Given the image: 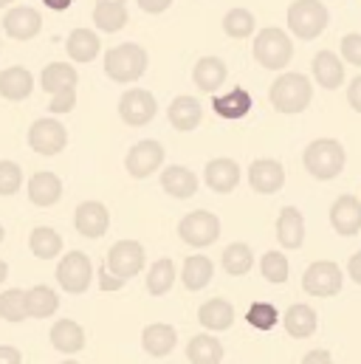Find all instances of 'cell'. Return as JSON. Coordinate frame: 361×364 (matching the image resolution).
Masks as SVG:
<instances>
[{"mask_svg": "<svg viewBox=\"0 0 361 364\" xmlns=\"http://www.w3.org/2000/svg\"><path fill=\"white\" fill-rule=\"evenodd\" d=\"M305 170L316 178V181H330L345 170L347 153L336 139H316L305 147Z\"/></svg>", "mask_w": 361, "mask_h": 364, "instance_id": "obj_1", "label": "cell"}, {"mask_svg": "<svg viewBox=\"0 0 361 364\" xmlns=\"http://www.w3.org/2000/svg\"><path fill=\"white\" fill-rule=\"evenodd\" d=\"M271 107L279 110V113H302L311 99H313V85L305 74H279L274 80L269 91Z\"/></svg>", "mask_w": 361, "mask_h": 364, "instance_id": "obj_2", "label": "cell"}, {"mask_svg": "<svg viewBox=\"0 0 361 364\" xmlns=\"http://www.w3.org/2000/svg\"><path fill=\"white\" fill-rule=\"evenodd\" d=\"M147 71V51L139 43H122L116 48H107L104 54V74L113 82H136Z\"/></svg>", "mask_w": 361, "mask_h": 364, "instance_id": "obj_3", "label": "cell"}, {"mask_svg": "<svg viewBox=\"0 0 361 364\" xmlns=\"http://www.w3.org/2000/svg\"><path fill=\"white\" fill-rule=\"evenodd\" d=\"M254 60L263 68H269V71H282L293 60L291 37L282 28H276V26H269V28L257 31V37H254Z\"/></svg>", "mask_w": 361, "mask_h": 364, "instance_id": "obj_4", "label": "cell"}, {"mask_svg": "<svg viewBox=\"0 0 361 364\" xmlns=\"http://www.w3.org/2000/svg\"><path fill=\"white\" fill-rule=\"evenodd\" d=\"M328 9L319 0H296L288 6V28L299 40H316L328 28Z\"/></svg>", "mask_w": 361, "mask_h": 364, "instance_id": "obj_5", "label": "cell"}, {"mask_svg": "<svg viewBox=\"0 0 361 364\" xmlns=\"http://www.w3.org/2000/svg\"><path fill=\"white\" fill-rule=\"evenodd\" d=\"M178 237L195 249H206L220 237V220H217V215H212L206 209H195L186 218H180Z\"/></svg>", "mask_w": 361, "mask_h": 364, "instance_id": "obj_6", "label": "cell"}, {"mask_svg": "<svg viewBox=\"0 0 361 364\" xmlns=\"http://www.w3.org/2000/svg\"><path fill=\"white\" fill-rule=\"evenodd\" d=\"M68 144V130L63 122L45 116V119H37L31 127H28V147L37 153V156H57L63 153Z\"/></svg>", "mask_w": 361, "mask_h": 364, "instance_id": "obj_7", "label": "cell"}, {"mask_svg": "<svg viewBox=\"0 0 361 364\" xmlns=\"http://www.w3.org/2000/svg\"><path fill=\"white\" fill-rule=\"evenodd\" d=\"M158 113V102L156 96L144 88H133V91H124L119 99V116L124 124L130 127H144L156 119Z\"/></svg>", "mask_w": 361, "mask_h": 364, "instance_id": "obj_8", "label": "cell"}, {"mask_svg": "<svg viewBox=\"0 0 361 364\" xmlns=\"http://www.w3.org/2000/svg\"><path fill=\"white\" fill-rule=\"evenodd\" d=\"M107 272L119 279H133L136 274L144 269V246L139 240H119L107 252Z\"/></svg>", "mask_w": 361, "mask_h": 364, "instance_id": "obj_9", "label": "cell"}, {"mask_svg": "<svg viewBox=\"0 0 361 364\" xmlns=\"http://www.w3.org/2000/svg\"><path fill=\"white\" fill-rule=\"evenodd\" d=\"M93 279V266H90L88 255L82 252H68L60 266H57V282L63 285V291L68 294H85Z\"/></svg>", "mask_w": 361, "mask_h": 364, "instance_id": "obj_10", "label": "cell"}, {"mask_svg": "<svg viewBox=\"0 0 361 364\" xmlns=\"http://www.w3.org/2000/svg\"><path fill=\"white\" fill-rule=\"evenodd\" d=\"M342 269L336 266V263H330V260H319V263H311L308 266V272L302 277V288H305V294H311V296H333V294H339L342 291Z\"/></svg>", "mask_w": 361, "mask_h": 364, "instance_id": "obj_11", "label": "cell"}, {"mask_svg": "<svg viewBox=\"0 0 361 364\" xmlns=\"http://www.w3.org/2000/svg\"><path fill=\"white\" fill-rule=\"evenodd\" d=\"M161 164H164V147L156 139H144V141L133 144L130 153H127V159H124V167H127V173L133 178H147Z\"/></svg>", "mask_w": 361, "mask_h": 364, "instance_id": "obj_12", "label": "cell"}, {"mask_svg": "<svg viewBox=\"0 0 361 364\" xmlns=\"http://www.w3.org/2000/svg\"><path fill=\"white\" fill-rule=\"evenodd\" d=\"M3 31L11 37V40H34L40 31H43V17L37 9L31 6H14L3 14Z\"/></svg>", "mask_w": 361, "mask_h": 364, "instance_id": "obj_13", "label": "cell"}, {"mask_svg": "<svg viewBox=\"0 0 361 364\" xmlns=\"http://www.w3.org/2000/svg\"><path fill=\"white\" fill-rule=\"evenodd\" d=\"M74 226H77V232H80L82 237L96 240V237H102V235L110 229V212H107V206L99 203V200H85V203H80L77 212H74Z\"/></svg>", "mask_w": 361, "mask_h": 364, "instance_id": "obj_14", "label": "cell"}, {"mask_svg": "<svg viewBox=\"0 0 361 364\" xmlns=\"http://www.w3.org/2000/svg\"><path fill=\"white\" fill-rule=\"evenodd\" d=\"M330 226L342 237H353L361 232V200L356 195H342L330 206Z\"/></svg>", "mask_w": 361, "mask_h": 364, "instance_id": "obj_15", "label": "cell"}, {"mask_svg": "<svg viewBox=\"0 0 361 364\" xmlns=\"http://www.w3.org/2000/svg\"><path fill=\"white\" fill-rule=\"evenodd\" d=\"M249 183H252V189L260 192V195H274V192H279L282 183H285V170H282V164L274 161V159H257V161L249 167Z\"/></svg>", "mask_w": 361, "mask_h": 364, "instance_id": "obj_16", "label": "cell"}, {"mask_svg": "<svg viewBox=\"0 0 361 364\" xmlns=\"http://www.w3.org/2000/svg\"><path fill=\"white\" fill-rule=\"evenodd\" d=\"M276 240H279V246H285L291 252L302 249V243H305V218H302V212L296 206H285L279 212V218H276Z\"/></svg>", "mask_w": 361, "mask_h": 364, "instance_id": "obj_17", "label": "cell"}, {"mask_svg": "<svg viewBox=\"0 0 361 364\" xmlns=\"http://www.w3.org/2000/svg\"><path fill=\"white\" fill-rule=\"evenodd\" d=\"M176 345H178V333H176L173 325L153 322V325H147V328L141 331V348H144L150 356H156V359L170 356V353L176 350Z\"/></svg>", "mask_w": 361, "mask_h": 364, "instance_id": "obj_18", "label": "cell"}, {"mask_svg": "<svg viewBox=\"0 0 361 364\" xmlns=\"http://www.w3.org/2000/svg\"><path fill=\"white\" fill-rule=\"evenodd\" d=\"M203 181H206L209 189L226 195V192H232V189L240 183V164L232 161V159H212V161L206 164Z\"/></svg>", "mask_w": 361, "mask_h": 364, "instance_id": "obj_19", "label": "cell"}, {"mask_svg": "<svg viewBox=\"0 0 361 364\" xmlns=\"http://www.w3.org/2000/svg\"><path fill=\"white\" fill-rule=\"evenodd\" d=\"M34 91V77L28 68L23 65H11L6 71H0V96L9 102H23Z\"/></svg>", "mask_w": 361, "mask_h": 364, "instance_id": "obj_20", "label": "cell"}, {"mask_svg": "<svg viewBox=\"0 0 361 364\" xmlns=\"http://www.w3.org/2000/svg\"><path fill=\"white\" fill-rule=\"evenodd\" d=\"M311 71H313L316 82H319L325 91H336V88L345 82V65H342V60H339L333 51H328V48L313 57Z\"/></svg>", "mask_w": 361, "mask_h": 364, "instance_id": "obj_21", "label": "cell"}, {"mask_svg": "<svg viewBox=\"0 0 361 364\" xmlns=\"http://www.w3.org/2000/svg\"><path fill=\"white\" fill-rule=\"evenodd\" d=\"M48 336H51V345L60 353H68V356H74V353H80L85 348V331L74 319H57L51 325V333Z\"/></svg>", "mask_w": 361, "mask_h": 364, "instance_id": "obj_22", "label": "cell"}, {"mask_svg": "<svg viewBox=\"0 0 361 364\" xmlns=\"http://www.w3.org/2000/svg\"><path fill=\"white\" fill-rule=\"evenodd\" d=\"M229 77V68L220 57H200L195 63V71H192V80L198 85V91L203 93H215Z\"/></svg>", "mask_w": 361, "mask_h": 364, "instance_id": "obj_23", "label": "cell"}, {"mask_svg": "<svg viewBox=\"0 0 361 364\" xmlns=\"http://www.w3.org/2000/svg\"><path fill=\"white\" fill-rule=\"evenodd\" d=\"M252 105H254V99H252V93L246 91V88H235V91H229V93L212 96V110H215L220 119H232V122L249 116Z\"/></svg>", "mask_w": 361, "mask_h": 364, "instance_id": "obj_24", "label": "cell"}, {"mask_svg": "<svg viewBox=\"0 0 361 364\" xmlns=\"http://www.w3.org/2000/svg\"><path fill=\"white\" fill-rule=\"evenodd\" d=\"M167 116H170V124L176 130L189 133V130H195L200 124L203 107H200V102L195 96H176L173 105H170V110H167Z\"/></svg>", "mask_w": 361, "mask_h": 364, "instance_id": "obj_25", "label": "cell"}, {"mask_svg": "<svg viewBox=\"0 0 361 364\" xmlns=\"http://www.w3.org/2000/svg\"><path fill=\"white\" fill-rule=\"evenodd\" d=\"M63 198V181L54 173H34L28 178V200L34 206H54Z\"/></svg>", "mask_w": 361, "mask_h": 364, "instance_id": "obj_26", "label": "cell"}, {"mask_svg": "<svg viewBox=\"0 0 361 364\" xmlns=\"http://www.w3.org/2000/svg\"><path fill=\"white\" fill-rule=\"evenodd\" d=\"M40 85L51 96L60 91H68V88H77L80 85V71L68 63H48L40 74Z\"/></svg>", "mask_w": 361, "mask_h": 364, "instance_id": "obj_27", "label": "cell"}, {"mask_svg": "<svg viewBox=\"0 0 361 364\" xmlns=\"http://www.w3.org/2000/svg\"><path fill=\"white\" fill-rule=\"evenodd\" d=\"M282 322H285V331H288L293 339H308V336H313V333H316L319 316H316V311H313L311 305L296 302V305H291V308L285 311Z\"/></svg>", "mask_w": 361, "mask_h": 364, "instance_id": "obj_28", "label": "cell"}, {"mask_svg": "<svg viewBox=\"0 0 361 364\" xmlns=\"http://www.w3.org/2000/svg\"><path fill=\"white\" fill-rule=\"evenodd\" d=\"M65 51L74 63H93L102 51V43H99V34L90 31V28H74L65 40Z\"/></svg>", "mask_w": 361, "mask_h": 364, "instance_id": "obj_29", "label": "cell"}, {"mask_svg": "<svg viewBox=\"0 0 361 364\" xmlns=\"http://www.w3.org/2000/svg\"><path fill=\"white\" fill-rule=\"evenodd\" d=\"M198 322H200L206 331H226V328H232V322H235V308H232V302L215 296V299H209V302L200 305Z\"/></svg>", "mask_w": 361, "mask_h": 364, "instance_id": "obj_30", "label": "cell"}, {"mask_svg": "<svg viewBox=\"0 0 361 364\" xmlns=\"http://www.w3.org/2000/svg\"><path fill=\"white\" fill-rule=\"evenodd\" d=\"M161 189L167 195H173V198H180V200L192 198L198 192V176L192 170L180 167V164H173V167H167L161 173Z\"/></svg>", "mask_w": 361, "mask_h": 364, "instance_id": "obj_31", "label": "cell"}, {"mask_svg": "<svg viewBox=\"0 0 361 364\" xmlns=\"http://www.w3.org/2000/svg\"><path fill=\"white\" fill-rule=\"evenodd\" d=\"M60 308V296L57 291H51L48 285H34L26 291V314L34 319H48L54 316Z\"/></svg>", "mask_w": 361, "mask_h": 364, "instance_id": "obj_32", "label": "cell"}, {"mask_svg": "<svg viewBox=\"0 0 361 364\" xmlns=\"http://www.w3.org/2000/svg\"><path fill=\"white\" fill-rule=\"evenodd\" d=\"M130 14H127V6L124 3H102L96 0V9H93V26L102 28L104 34H116L127 26Z\"/></svg>", "mask_w": 361, "mask_h": 364, "instance_id": "obj_33", "label": "cell"}, {"mask_svg": "<svg viewBox=\"0 0 361 364\" xmlns=\"http://www.w3.org/2000/svg\"><path fill=\"white\" fill-rule=\"evenodd\" d=\"M28 249H31V255L40 257V260H54V257L63 252V237H60V232H54L51 226H37V229H31V235H28Z\"/></svg>", "mask_w": 361, "mask_h": 364, "instance_id": "obj_34", "label": "cell"}, {"mask_svg": "<svg viewBox=\"0 0 361 364\" xmlns=\"http://www.w3.org/2000/svg\"><path fill=\"white\" fill-rule=\"evenodd\" d=\"M212 274H215V266H212L209 257H203V255H192V257L183 260L180 279H183V285H186L189 291H200V288H206V285L212 282Z\"/></svg>", "mask_w": 361, "mask_h": 364, "instance_id": "obj_35", "label": "cell"}, {"mask_svg": "<svg viewBox=\"0 0 361 364\" xmlns=\"http://www.w3.org/2000/svg\"><path fill=\"white\" fill-rule=\"evenodd\" d=\"M186 359L192 364H220L223 359V345L215 336H195L186 345Z\"/></svg>", "mask_w": 361, "mask_h": 364, "instance_id": "obj_36", "label": "cell"}, {"mask_svg": "<svg viewBox=\"0 0 361 364\" xmlns=\"http://www.w3.org/2000/svg\"><path fill=\"white\" fill-rule=\"evenodd\" d=\"M173 282H176V263H173L170 257L156 260L153 269L147 272V291H150L153 296H164V294L173 288Z\"/></svg>", "mask_w": 361, "mask_h": 364, "instance_id": "obj_37", "label": "cell"}, {"mask_svg": "<svg viewBox=\"0 0 361 364\" xmlns=\"http://www.w3.org/2000/svg\"><path fill=\"white\" fill-rule=\"evenodd\" d=\"M0 316L11 325H20L28 319L26 314V291L23 288H9L0 294Z\"/></svg>", "mask_w": 361, "mask_h": 364, "instance_id": "obj_38", "label": "cell"}, {"mask_svg": "<svg viewBox=\"0 0 361 364\" xmlns=\"http://www.w3.org/2000/svg\"><path fill=\"white\" fill-rule=\"evenodd\" d=\"M252 266H254L252 246H246V243H232V246H226V252H223V269H226V274L243 277Z\"/></svg>", "mask_w": 361, "mask_h": 364, "instance_id": "obj_39", "label": "cell"}, {"mask_svg": "<svg viewBox=\"0 0 361 364\" xmlns=\"http://www.w3.org/2000/svg\"><path fill=\"white\" fill-rule=\"evenodd\" d=\"M254 26H257V20H254V14L249 9H232L223 17V31L232 40H246L254 31Z\"/></svg>", "mask_w": 361, "mask_h": 364, "instance_id": "obj_40", "label": "cell"}, {"mask_svg": "<svg viewBox=\"0 0 361 364\" xmlns=\"http://www.w3.org/2000/svg\"><path fill=\"white\" fill-rule=\"evenodd\" d=\"M260 269H263V277L269 282L279 285V282L288 279V257L282 252H266L263 260H260Z\"/></svg>", "mask_w": 361, "mask_h": 364, "instance_id": "obj_41", "label": "cell"}, {"mask_svg": "<svg viewBox=\"0 0 361 364\" xmlns=\"http://www.w3.org/2000/svg\"><path fill=\"white\" fill-rule=\"evenodd\" d=\"M246 319H249V325L257 328V331H271V328L276 325L279 314H276V308H274L271 302H254V305L249 308Z\"/></svg>", "mask_w": 361, "mask_h": 364, "instance_id": "obj_42", "label": "cell"}, {"mask_svg": "<svg viewBox=\"0 0 361 364\" xmlns=\"http://www.w3.org/2000/svg\"><path fill=\"white\" fill-rule=\"evenodd\" d=\"M23 186V170L14 161H0V195L9 198Z\"/></svg>", "mask_w": 361, "mask_h": 364, "instance_id": "obj_43", "label": "cell"}, {"mask_svg": "<svg viewBox=\"0 0 361 364\" xmlns=\"http://www.w3.org/2000/svg\"><path fill=\"white\" fill-rule=\"evenodd\" d=\"M74 107H77V88L54 93L51 102H48V110H51L54 116H60V113H71Z\"/></svg>", "mask_w": 361, "mask_h": 364, "instance_id": "obj_44", "label": "cell"}, {"mask_svg": "<svg viewBox=\"0 0 361 364\" xmlns=\"http://www.w3.org/2000/svg\"><path fill=\"white\" fill-rule=\"evenodd\" d=\"M342 57L350 63V65H359L361 68V34H345L342 40Z\"/></svg>", "mask_w": 361, "mask_h": 364, "instance_id": "obj_45", "label": "cell"}, {"mask_svg": "<svg viewBox=\"0 0 361 364\" xmlns=\"http://www.w3.org/2000/svg\"><path fill=\"white\" fill-rule=\"evenodd\" d=\"M136 3H139V9L147 11V14H161V11H167V9L173 6V0H136Z\"/></svg>", "mask_w": 361, "mask_h": 364, "instance_id": "obj_46", "label": "cell"}, {"mask_svg": "<svg viewBox=\"0 0 361 364\" xmlns=\"http://www.w3.org/2000/svg\"><path fill=\"white\" fill-rule=\"evenodd\" d=\"M99 285H102V291H119V288L124 285V279L113 277L107 269H99Z\"/></svg>", "mask_w": 361, "mask_h": 364, "instance_id": "obj_47", "label": "cell"}, {"mask_svg": "<svg viewBox=\"0 0 361 364\" xmlns=\"http://www.w3.org/2000/svg\"><path fill=\"white\" fill-rule=\"evenodd\" d=\"M347 102H350V107L361 113V74L350 82V88H347Z\"/></svg>", "mask_w": 361, "mask_h": 364, "instance_id": "obj_48", "label": "cell"}, {"mask_svg": "<svg viewBox=\"0 0 361 364\" xmlns=\"http://www.w3.org/2000/svg\"><path fill=\"white\" fill-rule=\"evenodd\" d=\"M0 364H23V356L11 345H0Z\"/></svg>", "mask_w": 361, "mask_h": 364, "instance_id": "obj_49", "label": "cell"}, {"mask_svg": "<svg viewBox=\"0 0 361 364\" xmlns=\"http://www.w3.org/2000/svg\"><path fill=\"white\" fill-rule=\"evenodd\" d=\"M302 364H333V356H330L328 350H311V353L302 359Z\"/></svg>", "mask_w": 361, "mask_h": 364, "instance_id": "obj_50", "label": "cell"}, {"mask_svg": "<svg viewBox=\"0 0 361 364\" xmlns=\"http://www.w3.org/2000/svg\"><path fill=\"white\" fill-rule=\"evenodd\" d=\"M347 272H350V277H353V282H359V285H361V252H356V255L350 257Z\"/></svg>", "mask_w": 361, "mask_h": 364, "instance_id": "obj_51", "label": "cell"}, {"mask_svg": "<svg viewBox=\"0 0 361 364\" xmlns=\"http://www.w3.org/2000/svg\"><path fill=\"white\" fill-rule=\"evenodd\" d=\"M40 3H45V6L54 9V11H65V9H71L74 0H40Z\"/></svg>", "mask_w": 361, "mask_h": 364, "instance_id": "obj_52", "label": "cell"}, {"mask_svg": "<svg viewBox=\"0 0 361 364\" xmlns=\"http://www.w3.org/2000/svg\"><path fill=\"white\" fill-rule=\"evenodd\" d=\"M6 277H9V266H6V260H0V285L6 282Z\"/></svg>", "mask_w": 361, "mask_h": 364, "instance_id": "obj_53", "label": "cell"}, {"mask_svg": "<svg viewBox=\"0 0 361 364\" xmlns=\"http://www.w3.org/2000/svg\"><path fill=\"white\" fill-rule=\"evenodd\" d=\"M14 0H0V9H6V6H11Z\"/></svg>", "mask_w": 361, "mask_h": 364, "instance_id": "obj_54", "label": "cell"}, {"mask_svg": "<svg viewBox=\"0 0 361 364\" xmlns=\"http://www.w3.org/2000/svg\"><path fill=\"white\" fill-rule=\"evenodd\" d=\"M102 3H127V0H102Z\"/></svg>", "mask_w": 361, "mask_h": 364, "instance_id": "obj_55", "label": "cell"}, {"mask_svg": "<svg viewBox=\"0 0 361 364\" xmlns=\"http://www.w3.org/2000/svg\"><path fill=\"white\" fill-rule=\"evenodd\" d=\"M3 235H6V232H3V226H0V243H3Z\"/></svg>", "mask_w": 361, "mask_h": 364, "instance_id": "obj_56", "label": "cell"}, {"mask_svg": "<svg viewBox=\"0 0 361 364\" xmlns=\"http://www.w3.org/2000/svg\"><path fill=\"white\" fill-rule=\"evenodd\" d=\"M60 364H80V362H71V359H68V362H60Z\"/></svg>", "mask_w": 361, "mask_h": 364, "instance_id": "obj_57", "label": "cell"}]
</instances>
